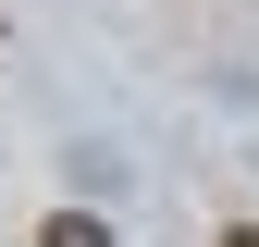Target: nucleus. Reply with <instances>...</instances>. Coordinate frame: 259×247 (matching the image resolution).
<instances>
[{
    "mask_svg": "<svg viewBox=\"0 0 259 247\" xmlns=\"http://www.w3.org/2000/svg\"><path fill=\"white\" fill-rule=\"evenodd\" d=\"M235 247H259V235H235Z\"/></svg>",
    "mask_w": 259,
    "mask_h": 247,
    "instance_id": "f03ea898",
    "label": "nucleus"
},
{
    "mask_svg": "<svg viewBox=\"0 0 259 247\" xmlns=\"http://www.w3.org/2000/svg\"><path fill=\"white\" fill-rule=\"evenodd\" d=\"M37 247H111V223H99V210H50Z\"/></svg>",
    "mask_w": 259,
    "mask_h": 247,
    "instance_id": "f257e3e1",
    "label": "nucleus"
}]
</instances>
